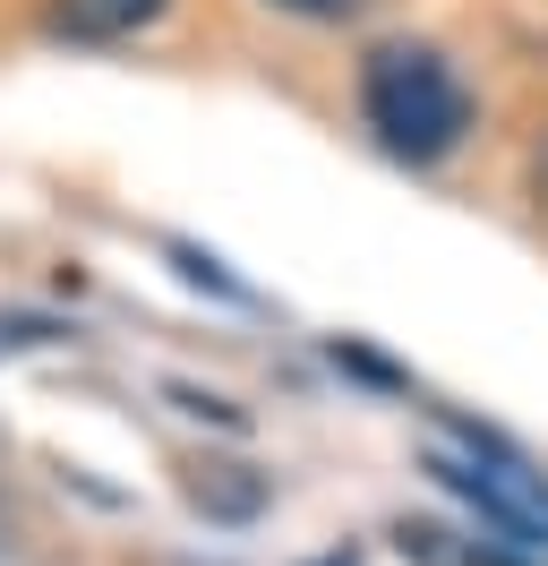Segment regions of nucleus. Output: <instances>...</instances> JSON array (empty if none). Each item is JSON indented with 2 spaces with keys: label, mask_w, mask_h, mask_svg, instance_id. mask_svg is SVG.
Listing matches in <instances>:
<instances>
[{
  "label": "nucleus",
  "mask_w": 548,
  "mask_h": 566,
  "mask_svg": "<svg viewBox=\"0 0 548 566\" xmlns=\"http://www.w3.org/2000/svg\"><path fill=\"white\" fill-rule=\"evenodd\" d=\"M360 120H369V138L394 155V164H411V172H429V164H445L454 146L472 138V86L454 77V61H445L438 43H377L369 61H360Z\"/></svg>",
  "instance_id": "f257e3e1"
},
{
  "label": "nucleus",
  "mask_w": 548,
  "mask_h": 566,
  "mask_svg": "<svg viewBox=\"0 0 548 566\" xmlns=\"http://www.w3.org/2000/svg\"><path fill=\"white\" fill-rule=\"evenodd\" d=\"M438 490H454L488 532H506L514 549H548V472L497 447L488 429H454L445 447H429Z\"/></svg>",
  "instance_id": "f03ea898"
},
{
  "label": "nucleus",
  "mask_w": 548,
  "mask_h": 566,
  "mask_svg": "<svg viewBox=\"0 0 548 566\" xmlns=\"http://www.w3.org/2000/svg\"><path fill=\"white\" fill-rule=\"evenodd\" d=\"M189 506H198L205 524H257L266 515V472H249V463H223V455H205V463H189Z\"/></svg>",
  "instance_id": "7ed1b4c3"
},
{
  "label": "nucleus",
  "mask_w": 548,
  "mask_h": 566,
  "mask_svg": "<svg viewBox=\"0 0 548 566\" xmlns=\"http://www.w3.org/2000/svg\"><path fill=\"white\" fill-rule=\"evenodd\" d=\"M164 9H171V0H61L52 27L77 35V43H120V35H137V27H155Z\"/></svg>",
  "instance_id": "20e7f679"
},
{
  "label": "nucleus",
  "mask_w": 548,
  "mask_h": 566,
  "mask_svg": "<svg viewBox=\"0 0 548 566\" xmlns=\"http://www.w3.org/2000/svg\"><path fill=\"white\" fill-rule=\"evenodd\" d=\"M171 258H180V275H189V283H205V292H223V301H249V283H232L223 266H214V258H205V249L171 241Z\"/></svg>",
  "instance_id": "39448f33"
},
{
  "label": "nucleus",
  "mask_w": 548,
  "mask_h": 566,
  "mask_svg": "<svg viewBox=\"0 0 548 566\" xmlns=\"http://www.w3.org/2000/svg\"><path fill=\"white\" fill-rule=\"evenodd\" d=\"M266 9H283V18H308V27H342V18H360L369 0H266Z\"/></svg>",
  "instance_id": "423d86ee"
}]
</instances>
